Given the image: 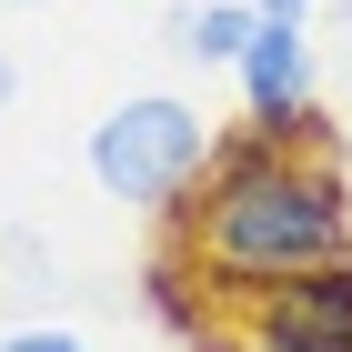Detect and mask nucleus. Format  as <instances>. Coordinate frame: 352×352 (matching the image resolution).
<instances>
[{"mask_svg":"<svg viewBox=\"0 0 352 352\" xmlns=\"http://www.w3.org/2000/svg\"><path fill=\"white\" fill-rule=\"evenodd\" d=\"M171 242L221 312H252L262 292L352 252V191L332 171V151H282L272 131L242 121L212 141L191 201L171 212Z\"/></svg>","mask_w":352,"mask_h":352,"instance_id":"nucleus-1","label":"nucleus"},{"mask_svg":"<svg viewBox=\"0 0 352 352\" xmlns=\"http://www.w3.org/2000/svg\"><path fill=\"white\" fill-rule=\"evenodd\" d=\"M212 121L191 101H171V91H141V101L101 111L91 121V182L111 191V201H131V212H182L191 182H201V162H212Z\"/></svg>","mask_w":352,"mask_h":352,"instance_id":"nucleus-2","label":"nucleus"},{"mask_svg":"<svg viewBox=\"0 0 352 352\" xmlns=\"http://www.w3.org/2000/svg\"><path fill=\"white\" fill-rule=\"evenodd\" d=\"M232 81H242L252 131H272L282 151H332L322 111H312V41H302V21H262Z\"/></svg>","mask_w":352,"mask_h":352,"instance_id":"nucleus-3","label":"nucleus"},{"mask_svg":"<svg viewBox=\"0 0 352 352\" xmlns=\"http://www.w3.org/2000/svg\"><path fill=\"white\" fill-rule=\"evenodd\" d=\"M242 342L252 352H352V252L282 282V292H262L242 312Z\"/></svg>","mask_w":352,"mask_h":352,"instance_id":"nucleus-4","label":"nucleus"},{"mask_svg":"<svg viewBox=\"0 0 352 352\" xmlns=\"http://www.w3.org/2000/svg\"><path fill=\"white\" fill-rule=\"evenodd\" d=\"M252 30H262V10H252V0H182V10H171V51L201 60V71H242Z\"/></svg>","mask_w":352,"mask_h":352,"instance_id":"nucleus-5","label":"nucleus"},{"mask_svg":"<svg viewBox=\"0 0 352 352\" xmlns=\"http://www.w3.org/2000/svg\"><path fill=\"white\" fill-rule=\"evenodd\" d=\"M151 312H162V322L182 332V342H212V332H221V302L201 292V272L182 262V242H171L162 262H151Z\"/></svg>","mask_w":352,"mask_h":352,"instance_id":"nucleus-6","label":"nucleus"},{"mask_svg":"<svg viewBox=\"0 0 352 352\" xmlns=\"http://www.w3.org/2000/svg\"><path fill=\"white\" fill-rule=\"evenodd\" d=\"M0 352H91L71 322H21V332H0Z\"/></svg>","mask_w":352,"mask_h":352,"instance_id":"nucleus-7","label":"nucleus"},{"mask_svg":"<svg viewBox=\"0 0 352 352\" xmlns=\"http://www.w3.org/2000/svg\"><path fill=\"white\" fill-rule=\"evenodd\" d=\"M252 10H262V21H302L312 0H252Z\"/></svg>","mask_w":352,"mask_h":352,"instance_id":"nucleus-8","label":"nucleus"},{"mask_svg":"<svg viewBox=\"0 0 352 352\" xmlns=\"http://www.w3.org/2000/svg\"><path fill=\"white\" fill-rule=\"evenodd\" d=\"M10 91H21V71H10V51H0V111H10Z\"/></svg>","mask_w":352,"mask_h":352,"instance_id":"nucleus-9","label":"nucleus"},{"mask_svg":"<svg viewBox=\"0 0 352 352\" xmlns=\"http://www.w3.org/2000/svg\"><path fill=\"white\" fill-rule=\"evenodd\" d=\"M21 10H41V0H21Z\"/></svg>","mask_w":352,"mask_h":352,"instance_id":"nucleus-10","label":"nucleus"}]
</instances>
